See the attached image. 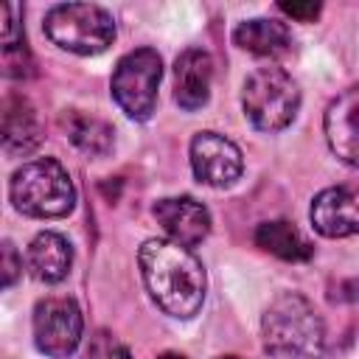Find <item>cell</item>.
Returning <instances> with one entry per match:
<instances>
[{"mask_svg":"<svg viewBox=\"0 0 359 359\" xmlns=\"http://www.w3.org/2000/svg\"><path fill=\"white\" fill-rule=\"evenodd\" d=\"M311 224L325 238L359 233V182H342L320 191L311 202Z\"/></svg>","mask_w":359,"mask_h":359,"instance_id":"cell-9","label":"cell"},{"mask_svg":"<svg viewBox=\"0 0 359 359\" xmlns=\"http://www.w3.org/2000/svg\"><path fill=\"white\" fill-rule=\"evenodd\" d=\"M151 213L160 222V227L171 236V241L188 250L196 247L210 233V213L194 196H165L154 202Z\"/></svg>","mask_w":359,"mask_h":359,"instance_id":"cell-10","label":"cell"},{"mask_svg":"<svg viewBox=\"0 0 359 359\" xmlns=\"http://www.w3.org/2000/svg\"><path fill=\"white\" fill-rule=\"evenodd\" d=\"M216 359H241V356H216Z\"/></svg>","mask_w":359,"mask_h":359,"instance_id":"cell-23","label":"cell"},{"mask_svg":"<svg viewBox=\"0 0 359 359\" xmlns=\"http://www.w3.org/2000/svg\"><path fill=\"white\" fill-rule=\"evenodd\" d=\"M191 168L199 182L210 188H227L241 177L244 160L233 140L216 132H199L191 140Z\"/></svg>","mask_w":359,"mask_h":359,"instance_id":"cell-8","label":"cell"},{"mask_svg":"<svg viewBox=\"0 0 359 359\" xmlns=\"http://www.w3.org/2000/svg\"><path fill=\"white\" fill-rule=\"evenodd\" d=\"M261 334L269 359H325L323 317L297 292H283L266 306Z\"/></svg>","mask_w":359,"mask_h":359,"instance_id":"cell-2","label":"cell"},{"mask_svg":"<svg viewBox=\"0 0 359 359\" xmlns=\"http://www.w3.org/2000/svg\"><path fill=\"white\" fill-rule=\"evenodd\" d=\"M84 320L73 297H45L34 309V342L48 356H70L81 342Z\"/></svg>","mask_w":359,"mask_h":359,"instance_id":"cell-7","label":"cell"},{"mask_svg":"<svg viewBox=\"0 0 359 359\" xmlns=\"http://www.w3.org/2000/svg\"><path fill=\"white\" fill-rule=\"evenodd\" d=\"M0 252H3V264H0V269H3V286L8 289L17 280V275L22 269V261H20V255H17V250H14L11 241H3V250Z\"/></svg>","mask_w":359,"mask_h":359,"instance_id":"cell-20","label":"cell"},{"mask_svg":"<svg viewBox=\"0 0 359 359\" xmlns=\"http://www.w3.org/2000/svg\"><path fill=\"white\" fill-rule=\"evenodd\" d=\"M70 264H73V250H70L67 238H62L59 233L45 230L28 247V269L42 283L65 280L70 272Z\"/></svg>","mask_w":359,"mask_h":359,"instance_id":"cell-14","label":"cell"},{"mask_svg":"<svg viewBox=\"0 0 359 359\" xmlns=\"http://www.w3.org/2000/svg\"><path fill=\"white\" fill-rule=\"evenodd\" d=\"M233 42L255 56H283L292 50V34L286 22L269 20V17H255L244 20L233 31Z\"/></svg>","mask_w":359,"mask_h":359,"instance_id":"cell-13","label":"cell"},{"mask_svg":"<svg viewBox=\"0 0 359 359\" xmlns=\"http://www.w3.org/2000/svg\"><path fill=\"white\" fill-rule=\"evenodd\" d=\"M255 244L283 261H306L311 258L314 247L311 241L286 219H275V222H264L255 230Z\"/></svg>","mask_w":359,"mask_h":359,"instance_id":"cell-16","label":"cell"},{"mask_svg":"<svg viewBox=\"0 0 359 359\" xmlns=\"http://www.w3.org/2000/svg\"><path fill=\"white\" fill-rule=\"evenodd\" d=\"M8 196L14 208L34 219H62L76 205V188L65 165L53 157H39L11 174Z\"/></svg>","mask_w":359,"mask_h":359,"instance_id":"cell-3","label":"cell"},{"mask_svg":"<svg viewBox=\"0 0 359 359\" xmlns=\"http://www.w3.org/2000/svg\"><path fill=\"white\" fill-rule=\"evenodd\" d=\"M283 14L300 20V22H311L317 14H320V3H280L278 6Z\"/></svg>","mask_w":359,"mask_h":359,"instance_id":"cell-21","label":"cell"},{"mask_svg":"<svg viewBox=\"0 0 359 359\" xmlns=\"http://www.w3.org/2000/svg\"><path fill=\"white\" fill-rule=\"evenodd\" d=\"M3 73L11 79H25L31 76V56L25 50V42L17 45H3Z\"/></svg>","mask_w":359,"mask_h":359,"instance_id":"cell-19","label":"cell"},{"mask_svg":"<svg viewBox=\"0 0 359 359\" xmlns=\"http://www.w3.org/2000/svg\"><path fill=\"white\" fill-rule=\"evenodd\" d=\"M157 359H185V356H180V353H163V356H157Z\"/></svg>","mask_w":359,"mask_h":359,"instance_id":"cell-22","label":"cell"},{"mask_svg":"<svg viewBox=\"0 0 359 359\" xmlns=\"http://www.w3.org/2000/svg\"><path fill=\"white\" fill-rule=\"evenodd\" d=\"M163 76L160 53L137 48L126 53L112 73V98L132 121H149L157 104V84Z\"/></svg>","mask_w":359,"mask_h":359,"instance_id":"cell-6","label":"cell"},{"mask_svg":"<svg viewBox=\"0 0 359 359\" xmlns=\"http://www.w3.org/2000/svg\"><path fill=\"white\" fill-rule=\"evenodd\" d=\"M210 81H213V59L202 48H188L174 62V101L194 112L202 109L210 98Z\"/></svg>","mask_w":359,"mask_h":359,"instance_id":"cell-12","label":"cell"},{"mask_svg":"<svg viewBox=\"0 0 359 359\" xmlns=\"http://www.w3.org/2000/svg\"><path fill=\"white\" fill-rule=\"evenodd\" d=\"M39 140L42 135L34 107L20 95H8L3 104V149L8 154H28Z\"/></svg>","mask_w":359,"mask_h":359,"instance_id":"cell-15","label":"cell"},{"mask_svg":"<svg viewBox=\"0 0 359 359\" xmlns=\"http://www.w3.org/2000/svg\"><path fill=\"white\" fill-rule=\"evenodd\" d=\"M87 359H132V353H129V348L121 339H115L107 331H98L93 337V342H90Z\"/></svg>","mask_w":359,"mask_h":359,"instance_id":"cell-18","label":"cell"},{"mask_svg":"<svg viewBox=\"0 0 359 359\" xmlns=\"http://www.w3.org/2000/svg\"><path fill=\"white\" fill-rule=\"evenodd\" d=\"M241 107L255 129L280 132L294 121L300 109V90L283 67L266 65L247 76L241 90Z\"/></svg>","mask_w":359,"mask_h":359,"instance_id":"cell-4","label":"cell"},{"mask_svg":"<svg viewBox=\"0 0 359 359\" xmlns=\"http://www.w3.org/2000/svg\"><path fill=\"white\" fill-rule=\"evenodd\" d=\"M137 264L151 300L165 314L188 320L202 309L205 269L188 247L165 238H149L137 252Z\"/></svg>","mask_w":359,"mask_h":359,"instance_id":"cell-1","label":"cell"},{"mask_svg":"<svg viewBox=\"0 0 359 359\" xmlns=\"http://www.w3.org/2000/svg\"><path fill=\"white\" fill-rule=\"evenodd\" d=\"M325 140L339 160L359 168V84L348 87L328 104Z\"/></svg>","mask_w":359,"mask_h":359,"instance_id":"cell-11","label":"cell"},{"mask_svg":"<svg viewBox=\"0 0 359 359\" xmlns=\"http://www.w3.org/2000/svg\"><path fill=\"white\" fill-rule=\"evenodd\" d=\"M45 34L70 53L95 56L112 45L115 20L107 8L93 3H59L45 14Z\"/></svg>","mask_w":359,"mask_h":359,"instance_id":"cell-5","label":"cell"},{"mask_svg":"<svg viewBox=\"0 0 359 359\" xmlns=\"http://www.w3.org/2000/svg\"><path fill=\"white\" fill-rule=\"evenodd\" d=\"M62 126L67 137L87 154L104 157L112 149V126L95 115L79 112V109H65L62 112Z\"/></svg>","mask_w":359,"mask_h":359,"instance_id":"cell-17","label":"cell"}]
</instances>
